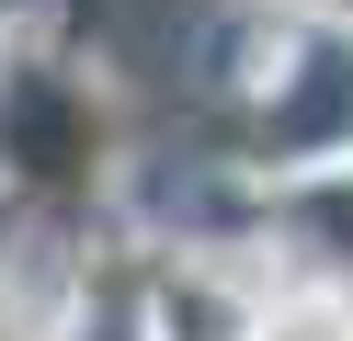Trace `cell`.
<instances>
[{"mask_svg": "<svg viewBox=\"0 0 353 341\" xmlns=\"http://www.w3.org/2000/svg\"><path fill=\"white\" fill-rule=\"evenodd\" d=\"M251 341H353V330H342V318H319V307H307V318H251Z\"/></svg>", "mask_w": 353, "mask_h": 341, "instance_id": "obj_1", "label": "cell"}]
</instances>
